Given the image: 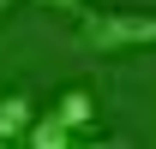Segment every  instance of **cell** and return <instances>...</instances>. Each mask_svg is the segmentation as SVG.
Masks as SVG:
<instances>
[{
	"mask_svg": "<svg viewBox=\"0 0 156 149\" xmlns=\"http://www.w3.org/2000/svg\"><path fill=\"white\" fill-rule=\"evenodd\" d=\"M42 6H84V0H42Z\"/></svg>",
	"mask_w": 156,
	"mask_h": 149,
	"instance_id": "5b68a950",
	"label": "cell"
},
{
	"mask_svg": "<svg viewBox=\"0 0 156 149\" xmlns=\"http://www.w3.org/2000/svg\"><path fill=\"white\" fill-rule=\"evenodd\" d=\"M30 119H36V95H30V90H6V95H0V143L24 137Z\"/></svg>",
	"mask_w": 156,
	"mask_h": 149,
	"instance_id": "7a4b0ae2",
	"label": "cell"
},
{
	"mask_svg": "<svg viewBox=\"0 0 156 149\" xmlns=\"http://www.w3.org/2000/svg\"><path fill=\"white\" fill-rule=\"evenodd\" d=\"M72 137H78V131L66 125V119H54V113H36L30 131H24V143H30V149H66Z\"/></svg>",
	"mask_w": 156,
	"mask_h": 149,
	"instance_id": "3957f363",
	"label": "cell"
},
{
	"mask_svg": "<svg viewBox=\"0 0 156 149\" xmlns=\"http://www.w3.org/2000/svg\"><path fill=\"white\" fill-rule=\"evenodd\" d=\"M48 113H54V119H66V125H90V113H96V101H90V90H78V84H72V90H60L54 95V108H48Z\"/></svg>",
	"mask_w": 156,
	"mask_h": 149,
	"instance_id": "277c9868",
	"label": "cell"
},
{
	"mask_svg": "<svg viewBox=\"0 0 156 149\" xmlns=\"http://www.w3.org/2000/svg\"><path fill=\"white\" fill-rule=\"evenodd\" d=\"M78 42L90 54L156 48V12H78Z\"/></svg>",
	"mask_w": 156,
	"mask_h": 149,
	"instance_id": "6da1fadb",
	"label": "cell"
},
{
	"mask_svg": "<svg viewBox=\"0 0 156 149\" xmlns=\"http://www.w3.org/2000/svg\"><path fill=\"white\" fill-rule=\"evenodd\" d=\"M6 6H12V0H0V12H6Z\"/></svg>",
	"mask_w": 156,
	"mask_h": 149,
	"instance_id": "8992f818",
	"label": "cell"
}]
</instances>
